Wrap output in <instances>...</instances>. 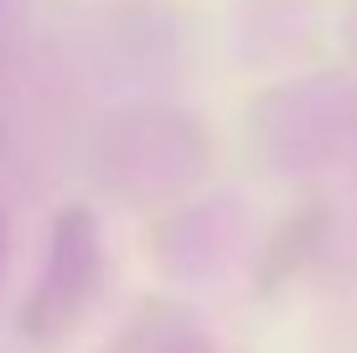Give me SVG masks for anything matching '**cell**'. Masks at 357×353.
<instances>
[{
    "mask_svg": "<svg viewBox=\"0 0 357 353\" xmlns=\"http://www.w3.org/2000/svg\"><path fill=\"white\" fill-rule=\"evenodd\" d=\"M93 281H98V229L83 208H68L52 218L42 271H36L26 307H21V333L42 348L63 343L78 322V312L89 307Z\"/></svg>",
    "mask_w": 357,
    "mask_h": 353,
    "instance_id": "cell-1",
    "label": "cell"
}]
</instances>
